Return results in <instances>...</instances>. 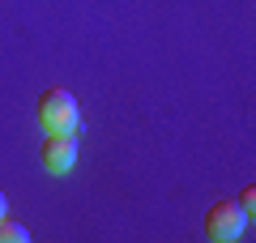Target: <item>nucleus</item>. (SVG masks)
Returning a JSON list of instances; mask_svg holds the SVG:
<instances>
[{
	"mask_svg": "<svg viewBox=\"0 0 256 243\" xmlns=\"http://www.w3.org/2000/svg\"><path fill=\"white\" fill-rule=\"evenodd\" d=\"M38 124L43 132H77L82 128V111L68 90H43L38 94Z\"/></svg>",
	"mask_w": 256,
	"mask_h": 243,
	"instance_id": "nucleus-1",
	"label": "nucleus"
},
{
	"mask_svg": "<svg viewBox=\"0 0 256 243\" xmlns=\"http://www.w3.org/2000/svg\"><path fill=\"white\" fill-rule=\"evenodd\" d=\"M248 209L239 205V200H218V205H210V214H205V234L210 239H239L248 226Z\"/></svg>",
	"mask_w": 256,
	"mask_h": 243,
	"instance_id": "nucleus-2",
	"label": "nucleus"
},
{
	"mask_svg": "<svg viewBox=\"0 0 256 243\" xmlns=\"http://www.w3.org/2000/svg\"><path fill=\"white\" fill-rule=\"evenodd\" d=\"M43 166L52 175H68L77 166V132H43Z\"/></svg>",
	"mask_w": 256,
	"mask_h": 243,
	"instance_id": "nucleus-3",
	"label": "nucleus"
},
{
	"mask_svg": "<svg viewBox=\"0 0 256 243\" xmlns=\"http://www.w3.org/2000/svg\"><path fill=\"white\" fill-rule=\"evenodd\" d=\"M26 239H30V230L22 222H13L9 214L0 218V243H26Z\"/></svg>",
	"mask_w": 256,
	"mask_h": 243,
	"instance_id": "nucleus-4",
	"label": "nucleus"
},
{
	"mask_svg": "<svg viewBox=\"0 0 256 243\" xmlns=\"http://www.w3.org/2000/svg\"><path fill=\"white\" fill-rule=\"evenodd\" d=\"M239 205H244V209H248V214H252V209H256V192H252V188H248V192H244V200H239Z\"/></svg>",
	"mask_w": 256,
	"mask_h": 243,
	"instance_id": "nucleus-5",
	"label": "nucleus"
},
{
	"mask_svg": "<svg viewBox=\"0 0 256 243\" xmlns=\"http://www.w3.org/2000/svg\"><path fill=\"white\" fill-rule=\"evenodd\" d=\"M4 214H9V200H4V192H0V218H4Z\"/></svg>",
	"mask_w": 256,
	"mask_h": 243,
	"instance_id": "nucleus-6",
	"label": "nucleus"
}]
</instances>
